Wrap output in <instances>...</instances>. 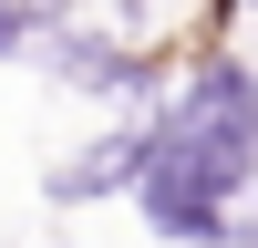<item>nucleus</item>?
<instances>
[{"instance_id":"f257e3e1","label":"nucleus","mask_w":258,"mask_h":248,"mask_svg":"<svg viewBox=\"0 0 258 248\" xmlns=\"http://www.w3.org/2000/svg\"><path fill=\"white\" fill-rule=\"evenodd\" d=\"M258 186V73L238 52H207L176 93L145 103V176L124 197L145 207V227L176 248H238V197Z\"/></svg>"},{"instance_id":"f03ea898","label":"nucleus","mask_w":258,"mask_h":248,"mask_svg":"<svg viewBox=\"0 0 258 248\" xmlns=\"http://www.w3.org/2000/svg\"><path fill=\"white\" fill-rule=\"evenodd\" d=\"M31 52H41V73H52V83H73V93H103V103H135V114H145V103L165 93V73H155V62H145L135 41L93 31L83 11H62L52 31L31 41Z\"/></svg>"},{"instance_id":"7ed1b4c3","label":"nucleus","mask_w":258,"mask_h":248,"mask_svg":"<svg viewBox=\"0 0 258 248\" xmlns=\"http://www.w3.org/2000/svg\"><path fill=\"white\" fill-rule=\"evenodd\" d=\"M145 176V114L114 124V135H93L73 165H52V207H93V197H124V186Z\"/></svg>"},{"instance_id":"20e7f679","label":"nucleus","mask_w":258,"mask_h":248,"mask_svg":"<svg viewBox=\"0 0 258 248\" xmlns=\"http://www.w3.org/2000/svg\"><path fill=\"white\" fill-rule=\"evenodd\" d=\"M62 11H73V0H0V62H11V52H31V41L52 31Z\"/></svg>"}]
</instances>
